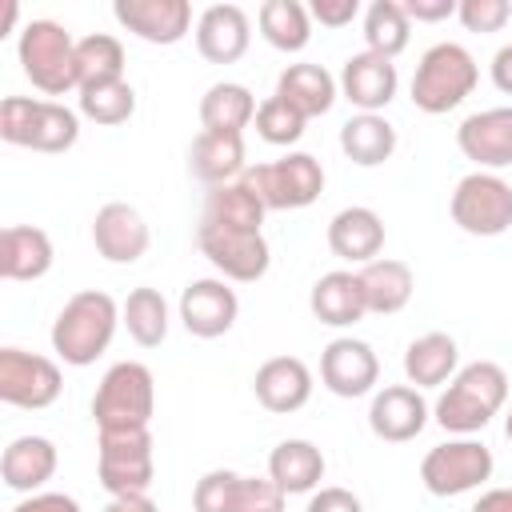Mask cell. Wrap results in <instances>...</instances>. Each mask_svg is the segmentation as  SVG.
I'll use <instances>...</instances> for the list:
<instances>
[{
	"label": "cell",
	"mask_w": 512,
	"mask_h": 512,
	"mask_svg": "<svg viewBox=\"0 0 512 512\" xmlns=\"http://www.w3.org/2000/svg\"><path fill=\"white\" fill-rule=\"evenodd\" d=\"M472 512H512V488H484Z\"/></svg>",
	"instance_id": "cell-48"
},
{
	"label": "cell",
	"mask_w": 512,
	"mask_h": 512,
	"mask_svg": "<svg viewBox=\"0 0 512 512\" xmlns=\"http://www.w3.org/2000/svg\"><path fill=\"white\" fill-rule=\"evenodd\" d=\"M276 96H280L288 108H296L304 120H312V116L332 112V104L340 100V84H336V76H332L324 64L300 60V64H288V68L276 76Z\"/></svg>",
	"instance_id": "cell-26"
},
{
	"label": "cell",
	"mask_w": 512,
	"mask_h": 512,
	"mask_svg": "<svg viewBox=\"0 0 512 512\" xmlns=\"http://www.w3.org/2000/svg\"><path fill=\"white\" fill-rule=\"evenodd\" d=\"M56 260L52 236L36 224H8L0 232V276L4 280H40Z\"/></svg>",
	"instance_id": "cell-28"
},
{
	"label": "cell",
	"mask_w": 512,
	"mask_h": 512,
	"mask_svg": "<svg viewBox=\"0 0 512 512\" xmlns=\"http://www.w3.org/2000/svg\"><path fill=\"white\" fill-rule=\"evenodd\" d=\"M116 328H120V304L100 288H84L64 300V308L52 320L48 340L64 364L88 368L108 352Z\"/></svg>",
	"instance_id": "cell-2"
},
{
	"label": "cell",
	"mask_w": 512,
	"mask_h": 512,
	"mask_svg": "<svg viewBox=\"0 0 512 512\" xmlns=\"http://www.w3.org/2000/svg\"><path fill=\"white\" fill-rule=\"evenodd\" d=\"M16 20H20V4H16V0H8V4H4V36H12V32H16ZM16 36H20V32H16Z\"/></svg>",
	"instance_id": "cell-50"
},
{
	"label": "cell",
	"mask_w": 512,
	"mask_h": 512,
	"mask_svg": "<svg viewBox=\"0 0 512 512\" xmlns=\"http://www.w3.org/2000/svg\"><path fill=\"white\" fill-rule=\"evenodd\" d=\"M456 148L476 172H500L512 164V104L472 112L456 128Z\"/></svg>",
	"instance_id": "cell-17"
},
{
	"label": "cell",
	"mask_w": 512,
	"mask_h": 512,
	"mask_svg": "<svg viewBox=\"0 0 512 512\" xmlns=\"http://www.w3.org/2000/svg\"><path fill=\"white\" fill-rule=\"evenodd\" d=\"M432 420V408L420 388L412 384H384L372 392L368 404V428L384 444H408L416 440Z\"/></svg>",
	"instance_id": "cell-15"
},
{
	"label": "cell",
	"mask_w": 512,
	"mask_h": 512,
	"mask_svg": "<svg viewBox=\"0 0 512 512\" xmlns=\"http://www.w3.org/2000/svg\"><path fill=\"white\" fill-rule=\"evenodd\" d=\"M384 216L376 212V208H368V204H348V208H340L332 220H328V232H324V240H328V252L336 256V260H344V264H352V268H364V264H372L380 252H384Z\"/></svg>",
	"instance_id": "cell-20"
},
{
	"label": "cell",
	"mask_w": 512,
	"mask_h": 512,
	"mask_svg": "<svg viewBox=\"0 0 512 512\" xmlns=\"http://www.w3.org/2000/svg\"><path fill=\"white\" fill-rule=\"evenodd\" d=\"M256 136L264 140V144H276V148H288L292 152V144L304 136V128H308V120L296 112V108H288L276 92L268 96V100H260V108H256Z\"/></svg>",
	"instance_id": "cell-40"
},
{
	"label": "cell",
	"mask_w": 512,
	"mask_h": 512,
	"mask_svg": "<svg viewBox=\"0 0 512 512\" xmlns=\"http://www.w3.org/2000/svg\"><path fill=\"white\" fill-rule=\"evenodd\" d=\"M504 436H508V444H512V408H508V416H504Z\"/></svg>",
	"instance_id": "cell-51"
},
{
	"label": "cell",
	"mask_w": 512,
	"mask_h": 512,
	"mask_svg": "<svg viewBox=\"0 0 512 512\" xmlns=\"http://www.w3.org/2000/svg\"><path fill=\"white\" fill-rule=\"evenodd\" d=\"M336 84H340V96L356 112H384L400 92V72H396V60L364 48V52H352L344 60Z\"/></svg>",
	"instance_id": "cell-19"
},
{
	"label": "cell",
	"mask_w": 512,
	"mask_h": 512,
	"mask_svg": "<svg viewBox=\"0 0 512 512\" xmlns=\"http://www.w3.org/2000/svg\"><path fill=\"white\" fill-rule=\"evenodd\" d=\"M56 468H60V452L48 436H16L0 452V480L8 492H20V496L44 492Z\"/></svg>",
	"instance_id": "cell-23"
},
{
	"label": "cell",
	"mask_w": 512,
	"mask_h": 512,
	"mask_svg": "<svg viewBox=\"0 0 512 512\" xmlns=\"http://www.w3.org/2000/svg\"><path fill=\"white\" fill-rule=\"evenodd\" d=\"M112 16L124 32H132L144 44H160V48L180 44L196 28L188 0H116Z\"/></svg>",
	"instance_id": "cell-16"
},
{
	"label": "cell",
	"mask_w": 512,
	"mask_h": 512,
	"mask_svg": "<svg viewBox=\"0 0 512 512\" xmlns=\"http://www.w3.org/2000/svg\"><path fill=\"white\" fill-rule=\"evenodd\" d=\"M92 244L108 264H136L152 244V228L136 204L108 200L92 216Z\"/></svg>",
	"instance_id": "cell-18"
},
{
	"label": "cell",
	"mask_w": 512,
	"mask_h": 512,
	"mask_svg": "<svg viewBox=\"0 0 512 512\" xmlns=\"http://www.w3.org/2000/svg\"><path fill=\"white\" fill-rule=\"evenodd\" d=\"M64 392V372L52 356L24 352V348H0V400L12 408H52Z\"/></svg>",
	"instance_id": "cell-11"
},
{
	"label": "cell",
	"mask_w": 512,
	"mask_h": 512,
	"mask_svg": "<svg viewBox=\"0 0 512 512\" xmlns=\"http://www.w3.org/2000/svg\"><path fill=\"white\" fill-rule=\"evenodd\" d=\"M264 200L248 188V180H232V184H216L208 188L204 196V212H200V224H212V228H236V232H264Z\"/></svg>",
	"instance_id": "cell-32"
},
{
	"label": "cell",
	"mask_w": 512,
	"mask_h": 512,
	"mask_svg": "<svg viewBox=\"0 0 512 512\" xmlns=\"http://www.w3.org/2000/svg\"><path fill=\"white\" fill-rule=\"evenodd\" d=\"M312 368L300 360V356H272L256 368L252 376V392H256V404L272 416H288V412H300L308 400H312Z\"/></svg>",
	"instance_id": "cell-21"
},
{
	"label": "cell",
	"mask_w": 512,
	"mask_h": 512,
	"mask_svg": "<svg viewBox=\"0 0 512 512\" xmlns=\"http://www.w3.org/2000/svg\"><path fill=\"white\" fill-rule=\"evenodd\" d=\"M304 512H364V504H360L356 492H348L340 484H328V488H316L308 496V508Z\"/></svg>",
	"instance_id": "cell-43"
},
{
	"label": "cell",
	"mask_w": 512,
	"mask_h": 512,
	"mask_svg": "<svg viewBox=\"0 0 512 512\" xmlns=\"http://www.w3.org/2000/svg\"><path fill=\"white\" fill-rule=\"evenodd\" d=\"M196 248L228 284H256L272 264V248H268L264 232H236V228L200 224Z\"/></svg>",
	"instance_id": "cell-12"
},
{
	"label": "cell",
	"mask_w": 512,
	"mask_h": 512,
	"mask_svg": "<svg viewBox=\"0 0 512 512\" xmlns=\"http://www.w3.org/2000/svg\"><path fill=\"white\" fill-rule=\"evenodd\" d=\"M248 500V476L232 468H212L192 488V512H244Z\"/></svg>",
	"instance_id": "cell-39"
},
{
	"label": "cell",
	"mask_w": 512,
	"mask_h": 512,
	"mask_svg": "<svg viewBox=\"0 0 512 512\" xmlns=\"http://www.w3.org/2000/svg\"><path fill=\"white\" fill-rule=\"evenodd\" d=\"M244 512H284V492H280L268 476H248Z\"/></svg>",
	"instance_id": "cell-45"
},
{
	"label": "cell",
	"mask_w": 512,
	"mask_h": 512,
	"mask_svg": "<svg viewBox=\"0 0 512 512\" xmlns=\"http://www.w3.org/2000/svg\"><path fill=\"white\" fill-rule=\"evenodd\" d=\"M488 76H492V84H496V92H504V96H512V44H500V48L492 52V64H488Z\"/></svg>",
	"instance_id": "cell-47"
},
{
	"label": "cell",
	"mask_w": 512,
	"mask_h": 512,
	"mask_svg": "<svg viewBox=\"0 0 512 512\" xmlns=\"http://www.w3.org/2000/svg\"><path fill=\"white\" fill-rule=\"evenodd\" d=\"M16 60L20 72L40 88L44 96H64L80 92V72H76V36L60 20H28L16 36Z\"/></svg>",
	"instance_id": "cell-4"
},
{
	"label": "cell",
	"mask_w": 512,
	"mask_h": 512,
	"mask_svg": "<svg viewBox=\"0 0 512 512\" xmlns=\"http://www.w3.org/2000/svg\"><path fill=\"white\" fill-rule=\"evenodd\" d=\"M12 512H84L80 508V500L76 496H68V492H32V496H20L16 504H12Z\"/></svg>",
	"instance_id": "cell-44"
},
{
	"label": "cell",
	"mask_w": 512,
	"mask_h": 512,
	"mask_svg": "<svg viewBox=\"0 0 512 512\" xmlns=\"http://www.w3.org/2000/svg\"><path fill=\"white\" fill-rule=\"evenodd\" d=\"M360 276V288H364V300H368V312L372 316H396L408 308L412 292H416V276L404 260L396 256H376L372 264L356 268Z\"/></svg>",
	"instance_id": "cell-30"
},
{
	"label": "cell",
	"mask_w": 512,
	"mask_h": 512,
	"mask_svg": "<svg viewBox=\"0 0 512 512\" xmlns=\"http://www.w3.org/2000/svg\"><path fill=\"white\" fill-rule=\"evenodd\" d=\"M80 116L100 124V128H116V124H128L132 112H136V88L128 80H108V84H92V88H80Z\"/></svg>",
	"instance_id": "cell-38"
},
{
	"label": "cell",
	"mask_w": 512,
	"mask_h": 512,
	"mask_svg": "<svg viewBox=\"0 0 512 512\" xmlns=\"http://www.w3.org/2000/svg\"><path fill=\"white\" fill-rule=\"evenodd\" d=\"M476 80H480L476 56L456 40H440V44L420 52V64L412 72L408 96H412V104L420 112L444 116V112L460 108L476 92Z\"/></svg>",
	"instance_id": "cell-3"
},
{
	"label": "cell",
	"mask_w": 512,
	"mask_h": 512,
	"mask_svg": "<svg viewBox=\"0 0 512 512\" xmlns=\"http://www.w3.org/2000/svg\"><path fill=\"white\" fill-rule=\"evenodd\" d=\"M460 372V348L448 332H424L404 348V380L412 388H444Z\"/></svg>",
	"instance_id": "cell-31"
},
{
	"label": "cell",
	"mask_w": 512,
	"mask_h": 512,
	"mask_svg": "<svg viewBox=\"0 0 512 512\" xmlns=\"http://www.w3.org/2000/svg\"><path fill=\"white\" fill-rule=\"evenodd\" d=\"M400 8H404V16L416 20V24H440V20L456 16L460 0H400Z\"/></svg>",
	"instance_id": "cell-46"
},
{
	"label": "cell",
	"mask_w": 512,
	"mask_h": 512,
	"mask_svg": "<svg viewBox=\"0 0 512 512\" xmlns=\"http://www.w3.org/2000/svg\"><path fill=\"white\" fill-rule=\"evenodd\" d=\"M256 28L276 52H304L312 40V16L300 0H264L256 12Z\"/></svg>",
	"instance_id": "cell-35"
},
{
	"label": "cell",
	"mask_w": 512,
	"mask_h": 512,
	"mask_svg": "<svg viewBox=\"0 0 512 512\" xmlns=\"http://www.w3.org/2000/svg\"><path fill=\"white\" fill-rule=\"evenodd\" d=\"M340 152L356 168H380L396 152V128L384 112H352L340 124Z\"/></svg>",
	"instance_id": "cell-29"
},
{
	"label": "cell",
	"mask_w": 512,
	"mask_h": 512,
	"mask_svg": "<svg viewBox=\"0 0 512 512\" xmlns=\"http://www.w3.org/2000/svg\"><path fill=\"white\" fill-rule=\"evenodd\" d=\"M360 28H364V48L388 60H396L412 36V20L404 16L400 0H372L360 16Z\"/></svg>",
	"instance_id": "cell-36"
},
{
	"label": "cell",
	"mask_w": 512,
	"mask_h": 512,
	"mask_svg": "<svg viewBox=\"0 0 512 512\" xmlns=\"http://www.w3.org/2000/svg\"><path fill=\"white\" fill-rule=\"evenodd\" d=\"M256 96H252V88L248 84H240V80H216V84H208L204 88V96H200V128L204 132H236V136H244V128L256 120Z\"/></svg>",
	"instance_id": "cell-33"
},
{
	"label": "cell",
	"mask_w": 512,
	"mask_h": 512,
	"mask_svg": "<svg viewBox=\"0 0 512 512\" xmlns=\"http://www.w3.org/2000/svg\"><path fill=\"white\" fill-rule=\"evenodd\" d=\"M492 472H496L492 448L476 436H452V440L428 448L420 460V484L440 500L484 488L492 480Z\"/></svg>",
	"instance_id": "cell-9"
},
{
	"label": "cell",
	"mask_w": 512,
	"mask_h": 512,
	"mask_svg": "<svg viewBox=\"0 0 512 512\" xmlns=\"http://www.w3.org/2000/svg\"><path fill=\"white\" fill-rule=\"evenodd\" d=\"M508 404V372L496 360L460 364V372L444 384L432 404V420L448 436H476L484 432Z\"/></svg>",
	"instance_id": "cell-1"
},
{
	"label": "cell",
	"mask_w": 512,
	"mask_h": 512,
	"mask_svg": "<svg viewBox=\"0 0 512 512\" xmlns=\"http://www.w3.org/2000/svg\"><path fill=\"white\" fill-rule=\"evenodd\" d=\"M308 16L320 28H348L356 16H364V8H360V0H312Z\"/></svg>",
	"instance_id": "cell-42"
},
{
	"label": "cell",
	"mask_w": 512,
	"mask_h": 512,
	"mask_svg": "<svg viewBox=\"0 0 512 512\" xmlns=\"http://www.w3.org/2000/svg\"><path fill=\"white\" fill-rule=\"evenodd\" d=\"M324 472H328L324 452L304 436H288L268 452V480L284 496H312L320 488Z\"/></svg>",
	"instance_id": "cell-25"
},
{
	"label": "cell",
	"mask_w": 512,
	"mask_h": 512,
	"mask_svg": "<svg viewBox=\"0 0 512 512\" xmlns=\"http://www.w3.org/2000/svg\"><path fill=\"white\" fill-rule=\"evenodd\" d=\"M104 512H160L152 496H108Z\"/></svg>",
	"instance_id": "cell-49"
},
{
	"label": "cell",
	"mask_w": 512,
	"mask_h": 512,
	"mask_svg": "<svg viewBox=\"0 0 512 512\" xmlns=\"http://www.w3.org/2000/svg\"><path fill=\"white\" fill-rule=\"evenodd\" d=\"M308 308L328 328H352V324H360L368 316V300H364V288H360L356 268H332V272H324L312 284V292H308Z\"/></svg>",
	"instance_id": "cell-24"
},
{
	"label": "cell",
	"mask_w": 512,
	"mask_h": 512,
	"mask_svg": "<svg viewBox=\"0 0 512 512\" xmlns=\"http://www.w3.org/2000/svg\"><path fill=\"white\" fill-rule=\"evenodd\" d=\"M456 20L468 32H500L512 20V4L508 0H460Z\"/></svg>",
	"instance_id": "cell-41"
},
{
	"label": "cell",
	"mask_w": 512,
	"mask_h": 512,
	"mask_svg": "<svg viewBox=\"0 0 512 512\" xmlns=\"http://www.w3.org/2000/svg\"><path fill=\"white\" fill-rule=\"evenodd\" d=\"M156 416V376L140 360H116L96 392H92V420L96 432L116 428H148Z\"/></svg>",
	"instance_id": "cell-6"
},
{
	"label": "cell",
	"mask_w": 512,
	"mask_h": 512,
	"mask_svg": "<svg viewBox=\"0 0 512 512\" xmlns=\"http://www.w3.org/2000/svg\"><path fill=\"white\" fill-rule=\"evenodd\" d=\"M156 476L152 428L96 432V480L108 496H148Z\"/></svg>",
	"instance_id": "cell-7"
},
{
	"label": "cell",
	"mask_w": 512,
	"mask_h": 512,
	"mask_svg": "<svg viewBox=\"0 0 512 512\" xmlns=\"http://www.w3.org/2000/svg\"><path fill=\"white\" fill-rule=\"evenodd\" d=\"M176 320L184 324L188 336L196 340H220L232 332V324L240 320V296L228 280L220 276H200L188 280L180 300H176Z\"/></svg>",
	"instance_id": "cell-13"
},
{
	"label": "cell",
	"mask_w": 512,
	"mask_h": 512,
	"mask_svg": "<svg viewBox=\"0 0 512 512\" xmlns=\"http://www.w3.org/2000/svg\"><path fill=\"white\" fill-rule=\"evenodd\" d=\"M0 140L12 148H32L44 156L68 152L80 140V112L60 100L4 96L0 104Z\"/></svg>",
	"instance_id": "cell-5"
},
{
	"label": "cell",
	"mask_w": 512,
	"mask_h": 512,
	"mask_svg": "<svg viewBox=\"0 0 512 512\" xmlns=\"http://www.w3.org/2000/svg\"><path fill=\"white\" fill-rule=\"evenodd\" d=\"M452 224L468 236L492 240L512 228V184L500 172H468L448 196Z\"/></svg>",
	"instance_id": "cell-10"
},
{
	"label": "cell",
	"mask_w": 512,
	"mask_h": 512,
	"mask_svg": "<svg viewBox=\"0 0 512 512\" xmlns=\"http://www.w3.org/2000/svg\"><path fill=\"white\" fill-rule=\"evenodd\" d=\"M188 172L216 188V184H232L248 172L244 164V136L236 132H196V140L188 144Z\"/></svg>",
	"instance_id": "cell-27"
},
{
	"label": "cell",
	"mask_w": 512,
	"mask_h": 512,
	"mask_svg": "<svg viewBox=\"0 0 512 512\" xmlns=\"http://www.w3.org/2000/svg\"><path fill=\"white\" fill-rule=\"evenodd\" d=\"M192 40L208 64H236L252 44V20L240 4H208L196 16Z\"/></svg>",
	"instance_id": "cell-22"
},
{
	"label": "cell",
	"mask_w": 512,
	"mask_h": 512,
	"mask_svg": "<svg viewBox=\"0 0 512 512\" xmlns=\"http://www.w3.org/2000/svg\"><path fill=\"white\" fill-rule=\"evenodd\" d=\"M120 324L128 328L132 344H140V348H160V344L168 340V328H172V308H168V300H164L160 288L140 284V288H132V292L124 296V304H120Z\"/></svg>",
	"instance_id": "cell-34"
},
{
	"label": "cell",
	"mask_w": 512,
	"mask_h": 512,
	"mask_svg": "<svg viewBox=\"0 0 512 512\" xmlns=\"http://www.w3.org/2000/svg\"><path fill=\"white\" fill-rule=\"evenodd\" d=\"M320 384L340 396V400H356L376 392L380 384V356L372 352L368 340L356 336H336L324 344L320 352Z\"/></svg>",
	"instance_id": "cell-14"
},
{
	"label": "cell",
	"mask_w": 512,
	"mask_h": 512,
	"mask_svg": "<svg viewBox=\"0 0 512 512\" xmlns=\"http://www.w3.org/2000/svg\"><path fill=\"white\" fill-rule=\"evenodd\" d=\"M244 180L264 200L268 212H296V208H308L320 200L328 176L312 152H284L276 160L252 164L244 172Z\"/></svg>",
	"instance_id": "cell-8"
},
{
	"label": "cell",
	"mask_w": 512,
	"mask_h": 512,
	"mask_svg": "<svg viewBox=\"0 0 512 512\" xmlns=\"http://www.w3.org/2000/svg\"><path fill=\"white\" fill-rule=\"evenodd\" d=\"M76 72H80V88L124 80V44L112 32L80 36L76 40Z\"/></svg>",
	"instance_id": "cell-37"
}]
</instances>
